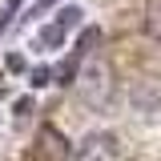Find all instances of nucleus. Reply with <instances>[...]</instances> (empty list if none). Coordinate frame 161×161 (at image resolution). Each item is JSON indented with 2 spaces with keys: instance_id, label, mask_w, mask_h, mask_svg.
I'll return each instance as SVG.
<instances>
[{
  "instance_id": "4",
  "label": "nucleus",
  "mask_w": 161,
  "mask_h": 161,
  "mask_svg": "<svg viewBox=\"0 0 161 161\" xmlns=\"http://www.w3.org/2000/svg\"><path fill=\"white\" fill-rule=\"evenodd\" d=\"M32 161H69V141L53 125H44L36 133V141H32Z\"/></svg>"
},
{
  "instance_id": "9",
  "label": "nucleus",
  "mask_w": 161,
  "mask_h": 161,
  "mask_svg": "<svg viewBox=\"0 0 161 161\" xmlns=\"http://www.w3.org/2000/svg\"><path fill=\"white\" fill-rule=\"evenodd\" d=\"M0 28H4V16H0Z\"/></svg>"
},
{
  "instance_id": "7",
  "label": "nucleus",
  "mask_w": 161,
  "mask_h": 161,
  "mask_svg": "<svg viewBox=\"0 0 161 161\" xmlns=\"http://www.w3.org/2000/svg\"><path fill=\"white\" fill-rule=\"evenodd\" d=\"M28 113H32V101H16V121H24Z\"/></svg>"
},
{
  "instance_id": "5",
  "label": "nucleus",
  "mask_w": 161,
  "mask_h": 161,
  "mask_svg": "<svg viewBox=\"0 0 161 161\" xmlns=\"http://www.w3.org/2000/svg\"><path fill=\"white\" fill-rule=\"evenodd\" d=\"M129 97H133V105H137L141 113H161V80H153V77L137 80Z\"/></svg>"
},
{
  "instance_id": "1",
  "label": "nucleus",
  "mask_w": 161,
  "mask_h": 161,
  "mask_svg": "<svg viewBox=\"0 0 161 161\" xmlns=\"http://www.w3.org/2000/svg\"><path fill=\"white\" fill-rule=\"evenodd\" d=\"M73 85H77L80 105L101 113V109H109V101H113V93H117V73H113V64H109L105 57H89L77 69Z\"/></svg>"
},
{
  "instance_id": "6",
  "label": "nucleus",
  "mask_w": 161,
  "mask_h": 161,
  "mask_svg": "<svg viewBox=\"0 0 161 161\" xmlns=\"http://www.w3.org/2000/svg\"><path fill=\"white\" fill-rule=\"evenodd\" d=\"M141 28L145 36L161 44V0H145V12H141Z\"/></svg>"
},
{
  "instance_id": "2",
  "label": "nucleus",
  "mask_w": 161,
  "mask_h": 161,
  "mask_svg": "<svg viewBox=\"0 0 161 161\" xmlns=\"http://www.w3.org/2000/svg\"><path fill=\"white\" fill-rule=\"evenodd\" d=\"M121 157H125L121 137H117V133H109V129L85 133V141L69 153V161H121Z\"/></svg>"
},
{
  "instance_id": "8",
  "label": "nucleus",
  "mask_w": 161,
  "mask_h": 161,
  "mask_svg": "<svg viewBox=\"0 0 161 161\" xmlns=\"http://www.w3.org/2000/svg\"><path fill=\"white\" fill-rule=\"evenodd\" d=\"M48 77H53L48 69H36V73H32V85H48Z\"/></svg>"
},
{
  "instance_id": "3",
  "label": "nucleus",
  "mask_w": 161,
  "mask_h": 161,
  "mask_svg": "<svg viewBox=\"0 0 161 161\" xmlns=\"http://www.w3.org/2000/svg\"><path fill=\"white\" fill-rule=\"evenodd\" d=\"M77 24H80V8H60L57 20L36 32V48H60L64 36H69V28H77Z\"/></svg>"
}]
</instances>
